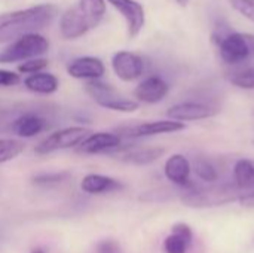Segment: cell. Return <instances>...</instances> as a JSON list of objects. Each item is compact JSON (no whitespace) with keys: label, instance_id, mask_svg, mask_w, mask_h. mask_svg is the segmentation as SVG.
Wrapping results in <instances>:
<instances>
[{"label":"cell","instance_id":"obj_1","mask_svg":"<svg viewBox=\"0 0 254 253\" xmlns=\"http://www.w3.org/2000/svg\"><path fill=\"white\" fill-rule=\"evenodd\" d=\"M58 15V7L51 3L0 13V45L13 42L25 34L37 33L48 27Z\"/></svg>","mask_w":254,"mask_h":253},{"label":"cell","instance_id":"obj_2","mask_svg":"<svg viewBox=\"0 0 254 253\" xmlns=\"http://www.w3.org/2000/svg\"><path fill=\"white\" fill-rule=\"evenodd\" d=\"M247 192L237 185H211L199 186L192 183L185 188L182 201L189 207H216L232 201H240Z\"/></svg>","mask_w":254,"mask_h":253},{"label":"cell","instance_id":"obj_3","mask_svg":"<svg viewBox=\"0 0 254 253\" xmlns=\"http://www.w3.org/2000/svg\"><path fill=\"white\" fill-rule=\"evenodd\" d=\"M213 42L219 49L220 58L226 64H232V66L240 64L246 61L252 54L247 36L232 30L226 24H220L214 30Z\"/></svg>","mask_w":254,"mask_h":253},{"label":"cell","instance_id":"obj_4","mask_svg":"<svg viewBox=\"0 0 254 253\" xmlns=\"http://www.w3.org/2000/svg\"><path fill=\"white\" fill-rule=\"evenodd\" d=\"M48 49L49 40L45 36L39 33L25 34L0 51V64H10L18 61L24 63L31 58H39L46 54Z\"/></svg>","mask_w":254,"mask_h":253},{"label":"cell","instance_id":"obj_5","mask_svg":"<svg viewBox=\"0 0 254 253\" xmlns=\"http://www.w3.org/2000/svg\"><path fill=\"white\" fill-rule=\"evenodd\" d=\"M85 91L91 95V98L101 107L115 110V112H125L131 113L138 109V103L129 98L122 97L112 85L95 79V81H86Z\"/></svg>","mask_w":254,"mask_h":253},{"label":"cell","instance_id":"obj_6","mask_svg":"<svg viewBox=\"0 0 254 253\" xmlns=\"http://www.w3.org/2000/svg\"><path fill=\"white\" fill-rule=\"evenodd\" d=\"M89 134L91 131L85 127H67L45 137L39 145H36L34 152L37 155H48L52 152L77 148Z\"/></svg>","mask_w":254,"mask_h":253},{"label":"cell","instance_id":"obj_7","mask_svg":"<svg viewBox=\"0 0 254 253\" xmlns=\"http://www.w3.org/2000/svg\"><path fill=\"white\" fill-rule=\"evenodd\" d=\"M112 67L115 75L124 82H132L138 79L144 72V61L140 55L129 51H119L112 58Z\"/></svg>","mask_w":254,"mask_h":253},{"label":"cell","instance_id":"obj_8","mask_svg":"<svg viewBox=\"0 0 254 253\" xmlns=\"http://www.w3.org/2000/svg\"><path fill=\"white\" fill-rule=\"evenodd\" d=\"M182 130H185V122L167 119V121H152V122H144V124L121 128L119 136H125V137H129V139H140V137H150V136H159V134L179 133Z\"/></svg>","mask_w":254,"mask_h":253},{"label":"cell","instance_id":"obj_9","mask_svg":"<svg viewBox=\"0 0 254 253\" xmlns=\"http://www.w3.org/2000/svg\"><path fill=\"white\" fill-rule=\"evenodd\" d=\"M125 19L128 36L135 37L140 34L146 22V12L141 3L137 0H107Z\"/></svg>","mask_w":254,"mask_h":253},{"label":"cell","instance_id":"obj_10","mask_svg":"<svg viewBox=\"0 0 254 253\" xmlns=\"http://www.w3.org/2000/svg\"><path fill=\"white\" fill-rule=\"evenodd\" d=\"M165 149L158 148V146H147V148H140L135 145H127V146H119L110 154L118 155V158L124 163H129L134 166H147L155 161H158L164 155Z\"/></svg>","mask_w":254,"mask_h":253},{"label":"cell","instance_id":"obj_11","mask_svg":"<svg viewBox=\"0 0 254 253\" xmlns=\"http://www.w3.org/2000/svg\"><path fill=\"white\" fill-rule=\"evenodd\" d=\"M219 113V109L204 104V103H196V101H186V103H179L174 104L168 109L167 115L173 121H201L207 118H213Z\"/></svg>","mask_w":254,"mask_h":253},{"label":"cell","instance_id":"obj_12","mask_svg":"<svg viewBox=\"0 0 254 253\" xmlns=\"http://www.w3.org/2000/svg\"><path fill=\"white\" fill-rule=\"evenodd\" d=\"M122 145V137L115 133H92L89 134L76 151L83 155H97L103 152H112Z\"/></svg>","mask_w":254,"mask_h":253},{"label":"cell","instance_id":"obj_13","mask_svg":"<svg viewBox=\"0 0 254 253\" xmlns=\"http://www.w3.org/2000/svg\"><path fill=\"white\" fill-rule=\"evenodd\" d=\"M91 24L80 12L77 6L68 7L60 18V31L61 36L67 40L79 39L91 30Z\"/></svg>","mask_w":254,"mask_h":253},{"label":"cell","instance_id":"obj_14","mask_svg":"<svg viewBox=\"0 0 254 253\" xmlns=\"http://www.w3.org/2000/svg\"><path fill=\"white\" fill-rule=\"evenodd\" d=\"M67 73L74 79L95 81L104 76L106 67L100 58L95 57H79L67 66Z\"/></svg>","mask_w":254,"mask_h":253},{"label":"cell","instance_id":"obj_15","mask_svg":"<svg viewBox=\"0 0 254 253\" xmlns=\"http://www.w3.org/2000/svg\"><path fill=\"white\" fill-rule=\"evenodd\" d=\"M170 91V85L161 76H149L141 81L134 89V95L138 101L155 104L162 101Z\"/></svg>","mask_w":254,"mask_h":253},{"label":"cell","instance_id":"obj_16","mask_svg":"<svg viewBox=\"0 0 254 253\" xmlns=\"http://www.w3.org/2000/svg\"><path fill=\"white\" fill-rule=\"evenodd\" d=\"M164 173H165V177L177 186L189 188L193 183L190 182L192 166L189 160L182 154H174L167 160Z\"/></svg>","mask_w":254,"mask_h":253},{"label":"cell","instance_id":"obj_17","mask_svg":"<svg viewBox=\"0 0 254 253\" xmlns=\"http://www.w3.org/2000/svg\"><path fill=\"white\" fill-rule=\"evenodd\" d=\"M48 128V121L34 113V112H25L21 113L19 116L13 118L9 130L12 133H15L16 136L22 137V139H31L37 134H40L42 131H45Z\"/></svg>","mask_w":254,"mask_h":253},{"label":"cell","instance_id":"obj_18","mask_svg":"<svg viewBox=\"0 0 254 253\" xmlns=\"http://www.w3.org/2000/svg\"><path fill=\"white\" fill-rule=\"evenodd\" d=\"M193 240L192 228L185 222H177L171 228V234L164 240L165 253H188Z\"/></svg>","mask_w":254,"mask_h":253},{"label":"cell","instance_id":"obj_19","mask_svg":"<svg viewBox=\"0 0 254 253\" xmlns=\"http://www.w3.org/2000/svg\"><path fill=\"white\" fill-rule=\"evenodd\" d=\"M124 185L109 176L104 174H86L80 182V189L89 195H100V194H109L122 189Z\"/></svg>","mask_w":254,"mask_h":253},{"label":"cell","instance_id":"obj_20","mask_svg":"<svg viewBox=\"0 0 254 253\" xmlns=\"http://www.w3.org/2000/svg\"><path fill=\"white\" fill-rule=\"evenodd\" d=\"M24 85L28 91L36 92V94H54L58 86H60V81L57 76L51 75V73H34L30 75L28 78L24 79Z\"/></svg>","mask_w":254,"mask_h":253},{"label":"cell","instance_id":"obj_21","mask_svg":"<svg viewBox=\"0 0 254 253\" xmlns=\"http://www.w3.org/2000/svg\"><path fill=\"white\" fill-rule=\"evenodd\" d=\"M234 179L235 185L249 192H254V161L240 160L234 166Z\"/></svg>","mask_w":254,"mask_h":253},{"label":"cell","instance_id":"obj_22","mask_svg":"<svg viewBox=\"0 0 254 253\" xmlns=\"http://www.w3.org/2000/svg\"><path fill=\"white\" fill-rule=\"evenodd\" d=\"M77 7L85 15L91 27H97L106 13V0H79Z\"/></svg>","mask_w":254,"mask_h":253},{"label":"cell","instance_id":"obj_23","mask_svg":"<svg viewBox=\"0 0 254 253\" xmlns=\"http://www.w3.org/2000/svg\"><path fill=\"white\" fill-rule=\"evenodd\" d=\"M25 149L24 142L18 139H0V164L19 157Z\"/></svg>","mask_w":254,"mask_h":253},{"label":"cell","instance_id":"obj_24","mask_svg":"<svg viewBox=\"0 0 254 253\" xmlns=\"http://www.w3.org/2000/svg\"><path fill=\"white\" fill-rule=\"evenodd\" d=\"M229 81L232 85L241 89H254V66L234 70L229 75Z\"/></svg>","mask_w":254,"mask_h":253},{"label":"cell","instance_id":"obj_25","mask_svg":"<svg viewBox=\"0 0 254 253\" xmlns=\"http://www.w3.org/2000/svg\"><path fill=\"white\" fill-rule=\"evenodd\" d=\"M193 171L196 174L198 179L204 180V182H208V183H213L219 179V173L216 170V167L213 166L211 161L205 160V158H198L195 160L193 163Z\"/></svg>","mask_w":254,"mask_h":253},{"label":"cell","instance_id":"obj_26","mask_svg":"<svg viewBox=\"0 0 254 253\" xmlns=\"http://www.w3.org/2000/svg\"><path fill=\"white\" fill-rule=\"evenodd\" d=\"M71 176L70 171H57V173H42L31 179V182L37 186H48V185H57L61 182H65Z\"/></svg>","mask_w":254,"mask_h":253},{"label":"cell","instance_id":"obj_27","mask_svg":"<svg viewBox=\"0 0 254 253\" xmlns=\"http://www.w3.org/2000/svg\"><path fill=\"white\" fill-rule=\"evenodd\" d=\"M49 61L43 57H39V58H31V60H27L24 63H21L18 66V72L19 73H28V75H34V73H40L43 72L46 67H48Z\"/></svg>","mask_w":254,"mask_h":253},{"label":"cell","instance_id":"obj_28","mask_svg":"<svg viewBox=\"0 0 254 253\" xmlns=\"http://www.w3.org/2000/svg\"><path fill=\"white\" fill-rule=\"evenodd\" d=\"M231 6L254 24V0H229Z\"/></svg>","mask_w":254,"mask_h":253},{"label":"cell","instance_id":"obj_29","mask_svg":"<svg viewBox=\"0 0 254 253\" xmlns=\"http://www.w3.org/2000/svg\"><path fill=\"white\" fill-rule=\"evenodd\" d=\"M21 82V78L18 73L0 69V86H15Z\"/></svg>","mask_w":254,"mask_h":253},{"label":"cell","instance_id":"obj_30","mask_svg":"<svg viewBox=\"0 0 254 253\" xmlns=\"http://www.w3.org/2000/svg\"><path fill=\"white\" fill-rule=\"evenodd\" d=\"M98 253H121L119 245L115 240H103L97 245Z\"/></svg>","mask_w":254,"mask_h":253},{"label":"cell","instance_id":"obj_31","mask_svg":"<svg viewBox=\"0 0 254 253\" xmlns=\"http://www.w3.org/2000/svg\"><path fill=\"white\" fill-rule=\"evenodd\" d=\"M240 203H241L243 206H247V207H254V192L246 194V195L240 200Z\"/></svg>","mask_w":254,"mask_h":253},{"label":"cell","instance_id":"obj_32","mask_svg":"<svg viewBox=\"0 0 254 253\" xmlns=\"http://www.w3.org/2000/svg\"><path fill=\"white\" fill-rule=\"evenodd\" d=\"M246 36H247V40H249V45H250L252 52H254V36H250V34H246Z\"/></svg>","mask_w":254,"mask_h":253},{"label":"cell","instance_id":"obj_33","mask_svg":"<svg viewBox=\"0 0 254 253\" xmlns=\"http://www.w3.org/2000/svg\"><path fill=\"white\" fill-rule=\"evenodd\" d=\"M176 3H177V4H180L182 7H186V6H188V3H189V0H176Z\"/></svg>","mask_w":254,"mask_h":253},{"label":"cell","instance_id":"obj_34","mask_svg":"<svg viewBox=\"0 0 254 253\" xmlns=\"http://www.w3.org/2000/svg\"><path fill=\"white\" fill-rule=\"evenodd\" d=\"M31 253H45V252H43V249H40V248H36V249H34V251H33Z\"/></svg>","mask_w":254,"mask_h":253}]
</instances>
